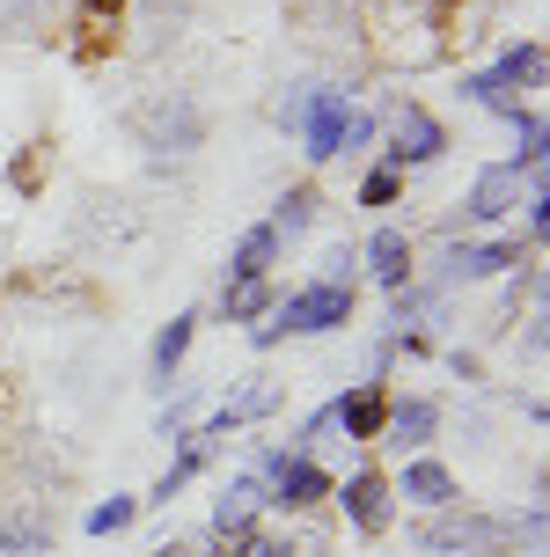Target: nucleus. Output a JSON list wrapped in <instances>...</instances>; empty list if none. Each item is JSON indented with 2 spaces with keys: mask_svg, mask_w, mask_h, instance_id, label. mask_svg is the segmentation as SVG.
Returning a JSON list of instances; mask_svg holds the SVG:
<instances>
[{
  "mask_svg": "<svg viewBox=\"0 0 550 557\" xmlns=\"http://www.w3.org/2000/svg\"><path fill=\"white\" fill-rule=\"evenodd\" d=\"M396 499L426 506V513H448V506H463V484H455V470L448 462H433V455H418V462H404V476L389 484Z\"/></svg>",
  "mask_w": 550,
  "mask_h": 557,
  "instance_id": "0eeeda50",
  "label": "nucleus"
},
{
  "mask_svg": "<svg viewBox=\"0 0 550 557\" xmlns=\"http://www.w3.org/2000/svg\"><path fill=\"white\" fill-rule=\"evenodd\" d=\"M272 264H279V227L257 221L243 243H235V257H228V278H272Z\"/></svg>",
  "mask_w": 550,
  "mask_h": 557,
  "instance_id": "dca6fc26",
  "label": "nucleus"
},
{
  "mask_svg": "<svg viewBox=\"0 0 550 557\" xmlns=\"http://www.w3.org/2000/svg\"><path fill=\"white\" fill-rule=\"evenodd\" d=\"M308 221H316V191H308V184H294V191L279 198V213H272V227H279V243H286V235H302Z\"/></svg>",
  "mask_w": 550,
  "mask_h": 557,
  "instance_id": "aec40b11",
  "label": "nucleus"
},
{
  "mask_svg": "<svg viewBox=\"0 0 550 557\" xmlns=\"http://www.w3.org/2000/svg\"><path fill=\"white\" fill-rule=\"evenodd\" d=\"M147 133L184 154V147H198V111L192 103H155V111H147Z\"/></svg>",
  "mask_w": 550,
  "mask_h": 557,
  "instance_id": "6ab92c4d",
  "label": "nucleus"
},
{
  "mask_svg": "<svg viewBox=\"0 0 550 557\" xmlns=\"http://www.w3.org/2000/svg\"><path fill=\"white\" fill-rule=\"evenodd\" d=\"M382 418H389L382 382H359L353 396H338V404H330V425H345V441H382Z\"/></svg>",
  "mask_w": 550,
  "mask_h": 557,
  "instance_id": "f8f14e48",
  "label": "nucleus"
},
{
  "mask_svg": "<svg viewBox=\"0 0 550 557\" xmlns=\"http://www.w3.org/2000/svg\"><path fill=\"white\" fill-rule=\"evenodd\" d=\"M433 433H440V404L433 396H389V418H382L389 447H426Z\"/></svg>",
  "mask_w": 550,
  "mask_h": 557,
  "instance_id": "9b49d317",
  "label": "nucleus"
},
{
  "mask_svg": "<svg viewBox=\"0 0 550 557\" xmlns=\"http://www.w3.org/2000/svg\"><path fill=\"white\" fill-rule=\"evenodd\" d=\"M345 323H353V286L308 278V286H294L286 301H272V315L249 331V345L265 352V345H279V337H323V331H345Z\"/></svg>",
  "mask_w": 550,
  "mask_h": 557,
  "instance_id": "f03ea898",
  "label": "nucleus"
},
{
  "mask_svg": "<svg viewBox=\"0 0 550 557\" xmlns=\"http://www.w3.org/2000/svg\"><path fill=\"white\" fill-rule=\"evenodd\" d=\"M0 557H52L45 513H8V521H0Z\"/></svg>",
  "mask_w": 550,
  "mask_h": 557,
  "instance_id": "a211bd4d",
  "label": "nucleus"
},
{
  "mask_svg": "<svg viewBox=\"0 0 550 557\" xmlns=\"http://www.w3.org/2000/svg\"><path fill=\"white\" fill-rule=\"evenodd\" d=\"M353 272H359V250H353V243H338V250H323V272H316V278H330V286H353Z\"/></svg>",
  "mask_w": 550,
  "mask_h": 557,
  "instance_id": "5701e85b",
  "label": "nucleus"
},
{
  "mask_svg": "<svg viewBox=\"0 0 550 557\" xmlns=\"http://www.w3.org/2000/svg\"><path fill=\"white\" fill-rule=\"evenodd\" d=\"M396 198H404V176H396L389 162L359 176V206H367V213H382V206H396Z\"/></svg>",
  "mask_w": 550,
  "mask_h": 557,
  "instance_id": "412c9836",
  "label": "nucleus"
},
{
  "mask_svg": "<svg viewBox=\"0 0 550 557\" xmlns=\"http://www.w3.org/2000/svg\"><path fill=\"white\" fill-rule=\"evenodd\" d=\"M147 557H192V550H169V543H162V550H147Z\"/></svg>",
  "mask_w": 550,
  "mask_h": 557,
  "instance_id": "a878e982",
  "label": "nucleus"
},
{
  "mask_svg": "<svg viewBox=\"0 0 550 557\" xmlns=\"http://www.w3.org/2000/svg\"><path fill=\"white\" fill-rule=\"evenodd\" d=\"M330 499L345 506V521H353L359 535H382V529H389V513H396V492H389V476H382V470H353L345 484H330Z\"/></svg>",
  "mask_w": 550,
  "mask_h": 557,
  "instance_id": "423d86ee",
  "label": "nucleus"
},
{
  "mask_svg": "<svg viewBox=\"0 0 550 557\" xmlns=\"http://www.w3.org/2000/svg\"><path fill=\"white\" fill-rule=\"evenodd\" d=\"M418 543L433 557H499L514 550V543H543V506H528V513H433L426 529H418Z\"/></svg>",
  "mask_w": 550,
  "mask_h": 557,
  "instance_id": "f257e3e1",
  "label": "nucleus"
},
{
  "mask_svg": "<svg viewBox=\"0 0 550 557\" xmlns=\"http://www.w3.org/2000/svg\"><path fill=\"white\" fill-rule=\"evenodd\" d=\"M506 264H522V243H455L440 257V286H463V278H499Z\"/></svg>",
  "mask_w": 550,
  "mask_h": 557,
  "instance_id": "1a4fd4ad",
  "label": "nucleus"
},
{
  "mask_svg": "<svg viewBox=\"0 0 550 557\" xmlns=\"http://www.w3.org/2000/svg\"><path fill=\"white\" fill-rule=\"evenodd\" d=\"M139 521V499H103V506H88V535H118V529H133Z\"/></svg>",
  "mask_w": 550,
  "mask_h": 557,
  "instance_id": "4be33fe9",
  "label": "nucleus"
},
{
  "mask_svg": "<svg viewBox=\"0 0 550 557\" xmlns=\"http://www.w3.org/2000/svg\"><path fill=\"white\" fill-rule=\"evenodd\" d=\"M272 404H279L272 382H249V389H235L213 418H206V425H198V441H220V433H235V425H249V418H265Z\"/></svg>",
  "mask_w": 550,
  "mask_h": 557,
  "instance_id": "4468645a",
  "label": "nucleus"
},
{
  "mask_svg": "<svg viewBox=\"0 0 550 557\" xmlns=\"http://www.w3.org/2000/svg\"><path fill=\"white\" fill-rule=\"evenodd\" d=\"M440 147H448V133H440V117L433 111H418V103H404V111L389 117V147H382V162L404 176V169H426L440 162Z\"/></svg>",
  "mask_w": 550,
  "mask_h": 557,
  "instance_id": "39448f33",
  "label": "nucleus"
},
{
  "mask_svg": "<svg viewBox=\"0 0 550 557\" xmlns=\"http://www.w3.org/2000/svg\"><path fill=\"white\" fill-rule=\"evenodd\" d=\"M536 82H543V45L522 37V45L499 52V66L463 74V96H469V103H485V111H499V117H514V111H522V88H536Z\"/></svg>",
  "mask_w": 550,
  "mask_h": 557,
  "instance_id": "20e7f679",
  "label": "nucleus"
},
{
  "mask_svg": "<svg viewBox=\"0 0 550 557\" xmlns=\"http://www.w3.org/2000/svg\"><path fill=\"white\" fill-rule=\"evenodd\" d=\"M88 15H118V8H125V0H82Z\"/></svg>",
  "mask_w": 550,
  "mask_h": 557,
  "instance_id": "393cba45",
  "label": "nucleus"
},
{
  "mask_svg": "<svg viewBox=\"0 0 550 557\" xmlns=\"http://www.w3.org/2000/svg\"><path fill=\"white\" fill-rule=\"evenodd\" d=\"M294 139H302L308 162H338V154H359L375 139V117L353 111V88H316L302 125H294Z\"/></svg>",
  "mask_w": 550,
  "mask_h": 557,
  "instance_id": "7ed1b4c3",
  "label": "nucleus"
},
{
  "mask_svg": "<svg viewBox=\"0 0 550 557\" xmlns=\"http://www.w3.org/2000/svg\"><path fill=\"white\" fill-rule=\"evenodd\" d=\"M192 337H198V308H184V315H169L162 337H155V382H176V367H184V352H192Z\"/></svg>",
  "mask_w": 550,
  "mask_h": 557,
  "instance_id": "f3484780",
  "label": "nucleus"
},
{
  "mask_svg": "<svg viewBox=\"0 0 550 557\" xmlns=\"http://www.w3.org/2000/svg\"><path fill=\"white\" fill-rule=\"evenodd\" d=\"M257 506H265V476L257 470L228 476V492L213 499V535H243L249 521H257Z\"/></svg>",
  "mask_w": 550,
  "mask_h": 557,
  "instance_id": "ddd939ff",
  "label": "nucleus"
},
{
  "mask_svg": "<svg viewBox=\"0 0 550 557\" xmlns=\"http://www.w3.org/2000/svg\"><path fill=\"white\" fill-rule=\"evenodd\" d=\"M359 264L382 278L389 294H404V286H412V235H404V227H375V235L359 243Z\"/></svg>",
  "mask_w": 550,
  "mask_h": 557,
  "instance_id": "9d476101",
  "label": "nucleus"
},
{
  "mask_svg": "<svg viewBox=\"0 0 550 557\" xmlns=\"http://www.w3.org/2000/svg\"><path fill=\"white\" fill-rule=\"evenodd\" d=\"M522 169L514 162H492V169H477V184H469V198H463V213L469 221H506L514 206H522Z\"/></svg>",
  "mask_w": 550,
  "mask_h": 557,
  "instance_id": "6e6552de",
  "label": "nucleus"
},
{
  "mask_svg": "<svg viewBox=\"0 0 550 557\" xmlns=\"http://www.w3.org/2000/svg\"><path fill=\"white\" fill-rule=\"evenodd\" d=\"M308 96H316V82H302V88H286V103H279V125L294 133L302 125V111H308Z\"/></svg>",
  "mask_w": 550,
  "mask_h": 557,
  "instance_id": "b1692460",
  "label": "nucleus"
},
{
  "mask_svg": "<svg viewBox=\"0 0 550 557\" xmlns=\"http://www.w3.org/2000/svg\"><path fill=\"white\" fill-rule=\"evenodd\" d=\"M272 278H228L220 286V323H265L272 315Z\"/></svg>",
  "mask_w": 550,
  "mask_h": 557,
  "instance_id": "2eb2a0df",
  "label": "nucleus"
}]
</instances>
